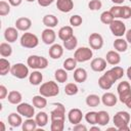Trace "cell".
Masks as SVG:
<instances>
[{"label":"cell","mask_w":131,"mask_h":131,"mask_svg":"<svg viewBox=\"0 0 131 131\" xmlns=\"http://www.w3.org/2000/svg\"><path fill=\"white\" fill-rule=\"evenodd\" d=\"M39 93L45 97H54L59 93V87L56 82L48 81L41 84L39 88Z\"/></svg>","instance_id":"6da1fadb"},{"label":"cell","mask_w":131,"mask_h":131,"mask_svg":"<svg viewBox=\"0 0 131 131\" xmlns=\"http://www.w3.org/2000/svg\"><path fill=\"white\" fill-rule=\"evenodd\" d=\"M27 64L29 68L33 70H43L46 69L48 66V60L44 56H39V55H30L27 59Z\"/></svg>","instance_id":"7a4b0ae2"},{"label":"cell","mask_w":131,"mask_h":131,"mask_svg":"<svg viewBox=\"0 0 131 131\" xmlns=\"http://www.w3.org/2000/svg\"><path fill=\"white\" fill-rule=\"evenodd\" d=\"M20 45L25 48H29V49H32V48H35L38 46L39 44V39L38 37L33 34V33H29V32H26L21 35L20 37Z\"/></svg>","instance_id":"3957f363"},{"label":"cell","mask_w":131,"mask_h":131,"mask_svg":"<svg viewBox=\"0 0 131 131\" xmlns=\"http://www.w3.org/2000/svg\"><path fill=\"white\" fill-rule=\"evenodd\" d=\"M93 52L89 47H79L75 50L74 57L78 62H85L92 58Z\"/></svg>","instance_id":"277c9868"},{"label":"cell","mask_w":131,"mask_h":131,"mask_svg":"<svg viewBox=\"0 0 131 131\" xmlns=\"http://www.w3.org/2000/svg\"><path fill=\"white\" fill-rule=\"evenodd\" d=\"M10 74L17 79H25L29 76V68L21 62H17L11 66Z\"/></svg>","instance_id":"5b68a950"},{"label":"cell","mask_w":131,"mask_h":131,"mask_svg":"<svg viewBox=\"0 0 131 131\" xmlns=\"http://www.w3.org/2000/svg\"><path fill=\"white\" fill-rule=\"evenodd\" d=\"M113 122H114L115 127H117V129L122 127V126H124V125H129V123H130V115H129L128 112L120 111V112L116 113V115L114 116Z\"/></svg>","instance_id":"8992f818"},{"label":"cell","mask_w":131,"mask_h":131,"mask_svg":"<svg viewBox=\"0 0 131 131\" xmlns=\"http://www.w3.org/2000/svg\"><path fill=\"white\" fill-rule=\"evenodd\" d=\"M110 30L116 37H122L126 33V26L120 19H114L110 25Z\"/></svg>","instance_id":"52a82bcc"},{"label":"cell","mask_w":131,"mask_h":131,"mask_svg":"<svg viewBox=\"0 0 131 131\" xmlns=\"http://www.w3.org/2000/svg\"><path fill=\"white\" fill-rule=\"evenodd\" d=\"M16 112L26 118H33L35 115V108L28 102H20L16 106Z\"/></svg>","instance_id":"ba28073f"},{"label":"cell","mask_w":131,"mask_h":131,"mask_svg":"<svg viewBox=\"0 0 131 131\" xmlns=\"http://www.w3.org/2000/svg\"><path fill=\"white\" fill-rule=\"evenodd\" d=\"M55 105V108L51 111L50 113V120H64L66 119V107L62 103L55 102L53 103Z\"/></svg>","instance_id":"9c48e42d"},{"label":"cell","mask_w":131,"mask_h":131,"mask_svg":"<svg viewBox=\"0 0 131 131\" xmlns=\"http://www.w3.org/2000/svg\"><path fill=\"white\" fill-rule=\"evenodd\" d=\"M88 43H89L91 49L99 50L103 46V38L98 33H92V34H90V36L88 38Z\"/></svg>","instance_id":"30bf717a"},{"label":"cell","mask_w":131,"mask_h":131,"mask_svg":"<svg viewBox=\"0 0 131 131\" xmlns=\"http://www.w3.org/2000/svg\"><path fill=\"white\" fill-rule=\"evenodd\" d=\"M41 39H42L44 44L52 45V44H54V41L56 39V34H55V32L51 28H46L45 30L42 31Z\"/></svg>","instance_id":"8fae6325"},{"label":"cell","mask_w":131,"mask_h":131,"mask_svg":"<svg viewBox=\"0 0 131 131\" xmlns=\"http://www.w3.org/2000/svg\"><path fill=\"white\" fill-rule=\"evenodd\" d=\"M82 118H83V114H82V111L80 108L75 107V108L70 110L69 113H68V120L73 125L81 123Z\"/></svg>","instance_id":"7c38bea8"},{"label":"cell","mask_w":131,"mask_h":131,"mask_svg":"<svg viewBox=\"0 0 131 131\" xmlns=\"http://www.w3.org/2000/svg\"><path fill=\"white\" fill-rule=\"evenodd\" d=\"M15 28L18 31H23V32H27L28 30H30V28L32 27V20L29 17H19L15 20Z\"/></svg>","instance_id":"4fadbf2b"},{"label":"cell","mask_w":131,"mask_h":131,"mask_svg":"<svg viewBox=\"0 0 131 131\" xmlns=\"http://www.w3.org/2000/svg\"><path fill=\"white\" fill-rule=\"evenodd\" d=\"M106 60L104 58H101V57H97V58H94L91 60L90 62V67L91 69L94 71V72H103L106 68Z\"/></svg>","instance_id":"5bb4252c"},{"label":"cell","mask_w":131,"mask_h":131,"mask_svg":"<svg viewBox=\"0 0 131 131\" xmlns=\"http://www.w3.org/2000/svg\"><path fill=\"white\" fill-rule=\"evenodd\" d=\"M48 54L52 59H58L63 54V47L60 44H52L48 50Z\"/></svg>","instance_id":"9a60e30c"},{"label":"cell","mask_w":131,"mask_h":131,"mask_svg":"<svg viewBox=\"0 0 131 131\" xmlns=\"http://www.w3.org/2000/svg\"><path fill=\"white\" fill-rule=\"evenodd\" d=\"M18 37V30L13 27L6 28L4 31V38L8 43H13L17 40Z\"/></svg>","instance_id":"2e32d148"},{"label":"cell","mask_w":131,"mask_h":131,"mask_svg":"<svg viewBox=\"0 0 131 131\" xmlns=\"http://www.w3.org/2000/svg\"><path fill=\"white\" fill-rule=\"evenodd\" d=\"M56 7L61 12H70L74 8L73 0H56Z\"/></svg>","instance_id":"e0dca14e"},{"label":"cell","mask_w":131,"mask_h":131,"mask_svg":"<svg viewBox=\"0 0 131 131\" xmlns=\"http://www.w3.org/2000/svg\"><path fill=\"white\" fill-rule=\"evenodd\" d=\"M58 35V38L61 40V41H66L68 39H70L71 37L74 36V31H73V27L72 26H64V27H61L57 33Z\"/></svg>","instance_id":"ac0fdd59"},{"label":"cell","mask_w":131,"mask_h":131,"mask_svg":"<svg viewBox=\"0 0 131 131\" xmlns=\"http://www.w3.org/2000/svg\"><path fill=\"white\" fill-rule=\"evenodd\" d=\"M105 60L107 63L112 66H117L121 62V56L118 51L116 50H110L105 55Z\"/></svg>","instance_id":"d6986e66"},{"label":"cell","mask_w":131,"mask_h":131,"mask_svg":"<svg viewBox=\"0 0 131 131\" xmlns=\"http://www.w3.org/2000/svg\"><path fill=\"white\" fill-rule=\"evenodd\" d=\"M101 101L105 106H114V105H116V103L118 101V98L114 93L105 92L101 96Z\"/></svg>","instance_id":"ffe728a7"},{"label":"cell","mask_w":131,"mask_h":131,"mask_svg":"<svg viewBox=\"0 0 131 131\" xmlns=\"http://www.w3.org/2000/svg\"><path fill=\"white\" fill-rule=\"evenodd\" d=\"M21 115H19L18 113H11L8 115V124L11 127H19L23 125V119H21Z\"/></svg>","instance_id":"44dd1931"},{"label":"cell","mask_w":131,"mask_h":131,"mask_svg":"<svg viewBox=\"0 0 131 131\" xmlns=\"http://www.w3.org/2000/svg\"><path fill=\"white\" fill-rule=\"evenodd\" d=\"M74 80L77 83H84L87 80V72L83 68H77L74 71Z\"/></svg>","instance_id":"7402d4cb"},{"label":"cell","mask_w":131,"mask_h":131,"mask_svg":"<svg viewBox=\"0 0 131 131\" xmlns=\"http://www.w3.org/2000/svg\"><path fill=\"white\" fill-rule=\"evenodd\" d=\"M42 23L47 28H54L58 25V18L53 14H46L42 18Z\"/></svg>","instance_id":"603a6c76"},{"label":"cell","mask_w":131,"mask_h":131,"mask_svg":"<svg viewBox=\"0 0 131 131\" xmlns=\"http://www.w3.org/2000/svg\"><path fill=\"white\" fill-rule=\"evenodd\" d=\"M114 48L118 52H125L128 48V42L123 38L118 37V39L114 41Z\"/></svg>","instance_id":"cb8c5ba5"},{"label":"cell","mask_w":131,"mask_h":131,"mask_svg":"<svg viewBox=\"0 0 131 131\" xmlns=\"http://www.w3.org/2000/svg\"><path fill=\"white\" fill-rule=\"evenodd\" d=\"M42 80H43V75L39 71H34L29 75V82L34 86L40 85Z\"/></svg>","instance_id":"d4e9b609"},{"label":"cell","mask_w":131,"mask_h":131,"mask_svg":"<svg viewBox=\"0 0 131 131\" xmlns=\"http://www.w3.org/2000/svg\"><path fill=\"white\" fill-rule=\"evenodd\" d=\"M7 99H8V102L11 104H19L23 99V96H21L20 92H18L16 90H12L8 93Z\"/></svg>","instance_id":"484cf974"},{"label":"cell","mask_w":131,"mask_h":131,"mask_svg":"<svg viewBox=\"0 0 131 131\" xmlns=\"http://www.w3.org/2000/svg\"><path fill=\"white\" fill-rule=\"evenodd\" d=\"M32 102H33V105L37 108H44L46 105H47V100H46V97L39 94V95H35L33 96L32 98Z\"/></svg>","instance_id":"4316f807"},{"label":"cell","mask_w":131,"mask_h":131,"mask_svg":"<svg viewBox=\"0 0 131 131\" xmlns=\"http://www.w3.org/2000/svg\"><path fill=\"white\" fill-rule=\"evenodd\" d=\"M35 120H36V123L38 125V127L40 128H43L47 125L48 123V115L47 113L45 112H39L36 116H35Z\"/></svg>","instance_id":"83f0119b"},{"label":"cell","mask_w":131,"mask_h":131,"mask_svg":"<svg viewBox=\"0 0 131 131\" xmlns=\"http://www.w3.org/2000/svg\"><path fill=\"white\" fill-rule=\"evenodd\" d=\"M113 84H114V82H113L105 74H103V75L98 79V85H99V87H100L101 89H103V90H108V89H111V87L113 86Z\"/></svg>","instance_id":"f1b7e54d"},{"label":"cell","mask_w":131,"mask_h":131,"mask_svg":"<svg viewBox=\"0 0 131 131\" xmlns=\"http://www.w3.org/2000/svg\"><path fill=\"white\" fill-rule=\"evenodd\" d=\"M110 122V115L105 111L97 112V124L99 126H105Z\"/></svg>","instance_id":"f546056e"},{"label":"cell","mask_w":131,"mask_h":131,"mask_svg":"<svg viewBox=\"0 0 131 131\" xmlns=\"http://www.w3.org/2000/svg\"><path fill=\"white\" fill-rule=\"evenodd\" d=\"M38 125L36 123V120H33V118H27L25 122H23L21 128L24 131H35L37 129Z\"/></svg>","instance_id":"4dcf8cb0"},{"label":"cell","mask_w":131,"mask_h":131,"mask_svg":"<svg viewBox=\"0 0 131 131\" xmlns=\"http://www.w3.org/2000/svg\"><path fill=\"white\" fill-rule=\"evenodd\" d=\"M10 70H11V64H10L9 60H7L4 57L0 58V75L5 76L6 74H8L10 72Z\"/></svg>","instance_id":"1f68e13d"},{"label":"cell","mask_w":131,"mask_h":131,"mask_svg":"<svg viewBox=\"0 0 131 131\" xmlns=\"http://www.w3.org/2000/svg\"><path fill=\"white\" fill-rule=\"evenodd\" d=\"M101 98L96 94H89L86 97V104L90 107H96L100 103Z\"/></svg>","instance_id":"d6a6232c"},{"label":"cell","mask_w":131,"mask_h":131,"mask_svg":"<svg viewBox=\"0 0 131 131\" xmlns=\"http://www.w3.org/2000/svg\"><path fill=\"white\" fill-rule=\"evenodd\" d=\"M68 71L64 69H58L54 72V78L58 83H64L68 80Z\"/></svg>","instance_id":"836d02e7"},{"label":"cell","mask_w":131,"mask_h":131,"mask_svg":"<svg viewBox=\"0 0 131 131\" xmlns=\"http://www.w3.org/2000/svg\"><path fill=\"white\" fill-rule=\"evenodd\" d=\"M0 54L2 57L10 56L12 54V47L6 42H2L0 44Z\"/></svg>","instance_id":"e575fe53"},{"label":"cell","mask_w":131,"mask_h":131,"mask_svg":"<svg viewBox=\"0 0 131 131\" xmlns=\"http://www.w3.org/2000/svg\"><path fill=\"white\" fill-rule=\"evenodd\" d=\"M77 45H78V39H77V37H75V36H73V37H71L70 39L63 41V47H64L67 50H69V51L76 49Z\"/></svg>","instance_id":"d590c367"},{"label":"cell","mask_w":131,"mask_h":131,"mask_svg":"<svg viewBox=\"0 0 131 131\" xmlns=\"http://www.w3.org/2000/svg\"><path fill=\"white\" fill-rule=\"evenodd\" d=\"M78 91H79V88L76 83H68L64 87V93L69 96L76 95L78 93Z\"/></svg>","instance_id":"8d00e7d4"},{"label":"cell","mask_w":131,"mask_h":131,"mask_svg":"<svg viewBox=\"0 0 131 131\" xmlns=\"http://www.w3.org/2000/svg\"><path fill=\"white\" fill-rule=\"evenodd\" d=\"M77 60L75 57H69L63 61V69L67 71H74L77 67Z\"/></svg>","instance_id":"74e56055"},{"label":"cell","mask_w":131,"mask_h":131,"mask_svg":"<svg viewBox=\"0 0 131 131\" xmlns=\"http://www.w3.org/2000/svg\"><path fill=\"white\" fill-rule=\"evenodd\" d=\"M64 128V120H54L51 121L50 130L51 131H62Z\"/></svg>","instance_id":"f35d334b"},{"label":"cell","mask_w":131,"mask_h":131,"mask_svg":"<svg viewBox=\"0 0 131 131\" xmlns=\"http://www.w3.org/2000/svg\"><path fill=\"white\" fill-rule=\"evenodd\" d=\"M115 19V17L113 16V14L111 13V11H103L100 14V21L104 25H110L113 20Z\"/></svg>","instance_id":"ab89813d"},{"label":"cell","mask_w":131,"mask_h":131,"mask_svg":"<svg viewBox=\"0 0 131 131\" xmlns=\"http://www.w3.org/2000/svg\"><path fill=\"white\" fill-rule=\"evenodd\" d=\"M85 120L87 123L91 124V125H95L97 124V112H88L85 115Z\"/></svg>","instance_id":"60d3db41"},{"label":"cell","mask_w":131,"mask_h":131,"mask_svg":"<svg viewBox=\"0 0 131 131\" xmlns=\"http://www.w3.org/2000/svg\"><path fill=\"white\" fill-rule=\"evenodd\" d=\"M10 12V4L9 2H6L4 0L0 1V15L5 16Z\"/></svg>","instance_id":"b9f144b4"},{"label":"cell","mask_w":131,"mask_h":131,"mask_svg":"<svg viewBox=\"0 0 131 131\" xmlns=\"http://www.w3.org/2000/svg\"><path fill=\"white\" fill-rule=\"evenodd\" d=\"M83 23V18L82 16L78 15V14H75V15H72L70 17V25L72 27H80Z\"/></svg>","instance_id":"7bdbcfd3"},{"label":"cell","mask_w":131,"mask_h":131,"mask_svg":"<svg viewBox=\"0 0 131 131\" xmlns=\"http://www.w3.org/2000/svg\"><path fill=\"white\" fill-rule=\"evenodd\" d=\"M129 89H131V86H130L129 82H127V81H122V82H120L119 85H118V87H117L118 94L123 93V92H125V91H127V90H129Z\"/></svg>","instance_id":"ee69618b"},{"label":"cell","mask_w":131,"mask_h":131,"mask_svg":"<svg viewBox=\"0 0 131 131\" xmlns=\"http://www.w3.org/2000/svg\"><path fill=\"white\" fill-rule=\"evenodd\" d=\"M111 70H112V72H113L115 78L117 79V81L120 80V79L124 76V70H123V68H121V67H119V66H115V67H114L113 69H111Z\"/></svg>","instance_id":"f6af8a7d"},{"label":"cell","mask_w":131,"mask_h":131,"mask_svg":"<svg viewBox=\"0 0 131 131\" xmlns=\"http://www.w3.org/2000/svg\"><path fill=\"white\" fill-rule=\"evenodd\" d=\"M102 7V3L100 0H91L88 3V8L90 10H99Z\"/></svg>","instance_id":"bcb514c9"},{"label":"cell","mask_w":131,"mask_h":131,"mask_svg":"<svg viewBox=\"0 0 131 131\" xmlns=\"http://www.w3.org/2000/svg\"><path fill=\"white\" fill-rule=\"evenodd\" d=\"M131 17V7L128 5L122 6V11H121V18L123 19H128Z\"/></svg>","instance_id":"7dc6e473"},{"label":"cell","mask_w":131,"mask_h":131,"mask_svg":"<svg viewBox=\"0 0 131 131\" xmlns=\"http://www.w3.org/2000/svg\"><path fill=\"white\" fill-rule=\"evenodd\" d=\"M110 11H111V13L113 14V16L115 17V18H120L121 17V11H122V6H120V5H114V6H112L111 7V9H110Z\"/></svg>","instance_id":"c3c4849f"},{"label":"cell","mask_w":131,"mask_h":131,"mask_svg":"<svg viewBox=\"0 0 131 131\" xmlns=\"http://www.w3.org/2000/svg\"><path fill=\"white\" fill-rule=\"evenodd\" d=\"M130 97H131V89H129V90H127V91L119 94V100L122 103H125Z\"/></svg>","instance_id":"681fc988"},{"label":"cell","mask_w":131,"mask_h":131,"mask_svg":"<svg viewBox=\"0 0 131 131\" xmlns=\"http://www.w3.org/2000/svg\"><path fill=\"white\" fill-rule=\"evenodd\" d=\"M7 95H8L7 88H6L4 85H0V99H4V98H6Z\"/></svg>","instance_id":"f907efd6"},{"label":"cell","mask_w":131,"mask_h":131,"mask_svg":"<svg viewBox=\"0 0 131 131\" xmlns=\"http://www.w3.org/2000/svg\"><path fill=\"white\" fill-rule=\"evenodd\" d=\"M37 1H38V4L42 7H47L54 2V0H37Z\"/></svg>","instance_id":"816d5d0a"},{"label":"cell","mask_w":131,"mask_h":131,"mask_svg":"<svg viewBox=\"0 0 131 131\" xmlns=\"http://www.w3.org/2000/svg\"><path fill=\"white\" fill-rule=\"evenodd\" d=\"M73 130H75V131H86V130H87V127H86L85 125H83V124L79 123V124L74 125Z\"/></svg>","instance_id":"f5cc1de1"},{"label":"cell","mask_w":131,"mask_h":131,"mask_svg":"<svg viewBox=\"0 0 131 131\" xmlns=\"http://www.w3.org/2000/svg\"><path fill=\"white\" fill-rule=\"evenodd\" d=\"M8 2H9V4H10L11 6L16 7V6H19V5L21 4L23 0H8Z\"/></svg>","instance_id":"db71d44e"},{"label":"cell","mask_w":131,"mask_h":131,"mask_svg":"<svg viewBox=\"0 0 131 131\" xmlns=\"http://www.w3.org/2000/svg\"><path fill=\"white\" fill-rule=\"evenodd\" d=\"M125 35H126V41L128 43H131V29H129L128 31H126Z\"/></svg>","instance_id":"11a10c76"},{"label":"cell","mask_w":131,"mask_h":131,"mask_svg":"<svg viewBox=\"0 0 131 131\" xmlns=\"http://www.w3.org/2000/svg\"><path fill=\"white\" fill-rule=\"evenodd\" d=\"M118 130H119V131H129V130H131V129H130V126H129V125H124V126L118 128Z\"/></svg>","instance_id":"9f6ffc18"},{"label":"cell","mask_w":131,"mask_h":131,"mask_svg":"<svg viewBox=\"0 0 131 131\" xmlns=\"http://www.w3.org/2000/svg\"><path fill=\"white\" fill-rule=\"evenodd\" d=\"M126 75H127L128 79H129V80H131V66L127 69V71H126Z\"/></svg>","instance_id":"6f0895ef"},{"label":"cell","mask_w":131,"mask_h":131,"mask_svg":"<svg viewBox=\"0 0 131 131\" xmlns=\"http://www.w3.org/2000/svg\"><path fill=\"white\" fill-rule=\"evenodd\" d=\"M125 104H126V106H127L128 108H130V110H131V97H130V98L125 102Z\"/></svg>","instance_id":"680465c9"},{"label":"cell","mask_w":131,"mask_h":131,"mask_svg":"<svg viewBox=\"0 0 131 131\" xmlns=\"http://www.w3.org/2000/svg\"><path fill=\"white\" fill-rule=\"evenodd\" d=\"M112 2H114L115 4H117V5H120V4H122L125 0H111Z\"/></svg>","instance_id":"91938a15"},{"label":"cell","mask_w":131,"mask_h":131,"mask_svg":"<svg viewBox=\"0 0 131 131\" xmlns=\"http://www.w3.org/2000/svg\"><path fill=\"white\" fill-rule=\"evenodd\" d=\"M0 126H1V130L0 131H5V126H4V123L2 121L0 122Z\"/></svg>","instance_id":"94428289"},{"label":"cell","mask_w":131,"mask_h":131,"mask_svg":"<svg viewBox=\"0 0 131 131\" xmlns=\"http://www.w3.org/2000/svg\"><path fill=\"white\" fill-rule=\"evenodd\" d=\"M90 130H97V131H99V127H95V126H93V127L90 128Z\"/></svg>","instance_id":"6125c7cd"},{"label":"cell","mask_w":131,"mask_h":131,"mask_svg":"<svg viewBox=\"0 0 131 131\" xmlns=\"http://www.w3.org/2000/svg\"><path fill=\"white\" fill-rule=\"evenodd\" d=\"M26 1H28V2H34L35 0H26Z\"/></svg>","instance_id":"be15d7a7"},{"label":"cell","mask_w":131,"mask_h":131,"mask_svg":"<svg viewBox=\"0 0 131 131\" xmlns=\"http://www.w3.org/2000/svg\"><path fill=\"white\" fill-rule=\"evenodd\" d=\"M129 126H130V129H131V122L129 123Z\"/></svg>","instance_id":"e7e4bbea"},{"label":"cell","mask_w":131,"mask_h":131,"mask_svg":"<svg viewBox=\"0 0 131 131\" xmlns=\"http://www.w3.org/2000/svg\"><path fill=\"white\" fill-rule=\"evenodd\" d=\"M129 1H130V2H131V0H129Z\"/></svg>","instance_id":"03108f58"}]
</instances>
